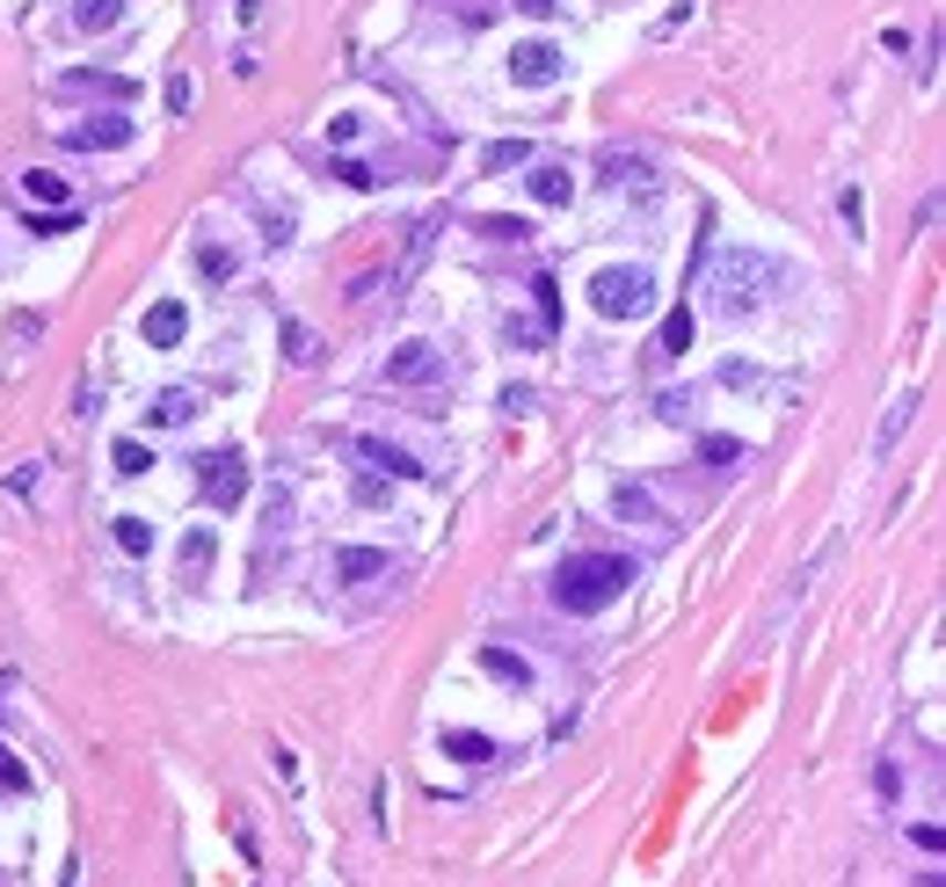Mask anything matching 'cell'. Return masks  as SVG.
Masks as SVG:
<instances>
[{"label":"cell","instance_id":"6da1fadb","mask_svg":"<svg viewBox=\"0 0 946 887\" xmlns=\"http://www.w3.org/2000/svg\"><path fill=\"white\" fill-rule=\"evenodd\" d=\"M793 270L779 255H765V247H728V255H714V277H706V298H714V314H757V306H771L779 292H793Z\"/></svg>","mask_w":946,"mask_h":887},{"label":"cell","instance_id":"7a4b0ae2","mask_svg":"<svg viewBox=\"0 0 946 887\" xmlns=\"http://www.w3.org/2000/svg\"><path fill=\"white\" fill-rule=\"evenodd\" d=\"M633 582V560L627 553H576L561 560V574H554V604L568 611V619H597L605 604H619Z\"/></svg>","mask_w":946,"mask_h":887},{"label":"cell","instance_id":"3957f363","mask_svg":"<svg viewBox=\"0 0 946 887\" xmlns=\"http://www.w3.org/2000/svg\"><path fill=\"white\" fill-rule=\"evenodd\" d=\"M590 306L605 320H641L655 306V277L641 270V262H612V270H597L590 277Z\"/></svg>","mask_w":946,"mask_h":887},{"label":"cell","instance_id":"277c9868","mask_svg":"<svg viewBox=\"0 0 946 887\" xmlns=\"http://www.w3.org/2000/svg\"><path fill=\"white\" fill-rule=\"evenodd\" d=\"M561 44H554V36H525V44H517V52H509V81L517 87H554L561 81Z\"/></svg>","mask_w":946,"mask_h":887},{"label":"cell","instance_id":"5b68a950","mask_svg":"<svg viewBox=\"0 0 946 887\" xmlns=\"http://www.w3.org/2000/svg\"><path fill=\"white\" fill-rule=\"evenodd\" d=\"M386 379L393 386H430V379H452V365H444L438 342H401L393 357H386Z\"/></svg>","mask_w":946,"mask_h":887},{"label":"cell","instance_id":"8992f818","mask_svg":"<svg viewBox=\"0 0 946 887\" xmlns=\"http://www.w3.org/2000/svg\"><path fill=\"white\" fill-rule=\"evenodd\" d=\"M204 495H211V509H241V495H248V458H241V452H211V458H204Z\"/></svg>","mask_w":946,"mask_h":887},{"label":"cell","instance_id":"52a82bcc","mask_svg":"<svg viewBox=\"0 0 946 887\" xmlns=\"http://www.w3.org/2000/svg\"><path fill=\"white\" fill-rule=\"evenodd\" d=\"M66 146H81V154H117V146H132V117H88V124H73Z\"/></svg>","mask_w":946,"mask_h":887},{"label":"cell","instance_id":"ba28073f","mask_svg":"<svg viewBox=\"0 0 946 887\" xmlns=\"http://www.w3.org/2000/svg\"><path fill=\"white\" fill-rule=\"evenodd\" d=\"M357 458H365V466H386V481H422V466L401 452V444H386V436H357Z\"/></svg>","mask_w":946,"mask_h":887},{"label":"cell","instance_id":"9c48e42d","mask_svg":"<svg viewBox=\"0 0 946 887\" xmlns=\"http://www.w3.org/2000/svg\"><path fill=\"white\" fill-rule=\"evenodd\" d=\"M525 190H532V204H568V197H576V175H568L561 160H539V168L525 175Z\"/></svg>","mask_w":946,"mask_h":887},{"label":"cell","instance_id":"30bf717a","mask_svg":"<svg viewBox=\"0 0 946 887\" xmlns=\"http://www.w3.org/2000/svg\"><path fill=\"white\" fill-rule=\"evenodd\" d=\"M605 182L612 190H633V197H655V175L641 154H605Z\"/></svg>","mask_w":946,"mask_h":887},{"label":"cell","instance_id":"8fae6325","mask_svg":"<svg viewBox=\"0 0 946 887\" xmlns=\"http://www.w3.org/2000/svg\"><path fill=\"white\" fill-rule=\"evenodd\" d=\"M182 328H190L182 298H160L154 314H146V342H154V349H176V342H182Z\"/></svg>","mask_w":946,"mask_h":887},{"label":"cell","instance_id":"7c38bea8","mask_svg":"<svg viewBox=\"0 0 946 887\" xmlns=\"http://www.w3.org/2000/svg\"><path fill=\"white\" fill-rule=\"evenodd\" d=\"M612 509H619V517H633V524H670V517H663V503H655V495H649L641 481H619Z\"/></svg>","mask_w":946,"mask_h":887},{"label":"cell","instance_id":"4fadbf2b","mask_svg":"<svg viewBox=\"0 0 946 887\" xmlns=\"http://www.w3.org/2000/svg\"><path fill=\"white\" fill-rule=\"evenodd\" d=\"M393 568V560L379 553V546H343V553H335V574H343V582H371V574H386Z\"/></svg>","mask_w":946,"mask_h":887},{"label":"cell","instance_id":"5bb4252c","mask_svg":"<svg viewBox=\"0 0 946 887\" xmlns=\"http://www.w3.org/2000/svg\"><path fill=\"white\" fill-rule=\"evenodd\" d=\"M146 415H154L160 430H182V422L197 415V393H190V386H168V393H154V408H146Z\"/></svg>","mask_w":946,"mask_h":887},{"label":"cell","instance_id":"9a60e30c","mask_svg":"<svg viewBox=\"0 0 946 887\" xmlns=\"http://www.w3.org/2000/svg\"><path fill=\"white\" fill-rule=\"evenodd\" d=\"M911 422H917V393H903V401H889V415H881V436H874V452H895Z\"/></svg>","mask_w":946,"mask_h":887},{"label":"cell","instance_id":"2e32d148","mask_svg":"<svg viewBox=\"0 0 946 887\" xmlns=\"http://www.w3.org/2000/svg\"><path fill=\"white\" fill-rule=\"evenodd\" d=\"M444 757H459V764H488L495 742H488V735H473V728H452V735H444Z\"/></svg>","mask_w":946,"mask_h":887},{"label":"cell","instance_id":"e0dca14e","mask_svg":"<svg viewBox=\"0 0 946 887\" xmlns=\"http://www.w3.org/2000/svg\"><path fill=\"white\" fill-rule=\"evenodd\" d=\"M59 87H66V95H88V87H95V95H139V87L124 81V73H66Z\"/></svg>","mask_w":946,"mask_h":887},{"label":"cell","instance_id":"ac0fdd59","mask_svg":"<svg viewBox=\"0 0 946 887\" xmlns=\"http://www.w3.org/2000/svg\"><path fill=\"white\" fill-rule=\"evenodd\" d=\"M684 349H692V314L677 306V314L663 320V335H655V357H684Z\"/></svg>","mask_w":946,"mask_h":887},{"label":"cell","instance_id":"d6986e66","mask_svg":"<svg viewBox=\"0 0 946 887\" xmlns=\"http://www.w3.org/2000/svg\"><path fill=\"white\" fill-rule=\"evenodd\" d=\"M700 458H706V466H743L750 444H743V436H700Z\"/></svg>","mask_w":946,"mask_h":887},{"label":"cell","instance_id":"ffe728a7","mask_svg":"<svg viewBox=\"0 0 946 887\" xmlns=\"http://www.w3.org/2000/svg\"><path fill=\"white\" fill-rule=\"evenodd\" d=\"M15 793H30V764H22L15 749L0 742V801H15Z\"/></svg>","mask_w":946,"mask_h":887},{"label":"cell","instance_id":"44dd1931","mask_svg":"<svg viewBox=\"0 0 946 887\" xmlns=\"http://www.w3.org/2000/svg\"><path fill=\"white\" fill-rule=\"evenodd\" d=\"M117 15H124V0H73V22L81 30H109Z\"/></svg>","mask_w":946,"mask_h":887},{"label":"cell","instance_id":"7402d4cb","mask_svg":"<svg viewBox=\"0 0 946 887\" xmlns=\"http://www.w3.org/2000/svg\"><path fill=\"white\" fill-rule=\"evenodd\" d=\"M109 458H117V473H124V481H139V473H154V452H146L139 436H124V444H117Z\"/></svg>","mask_w":946,"mask_h":887},{"label":"cell","instance_id":"603a6c76","mask_svg":"<svg viewBox=\"0 0 946 887\" xmlns=\"http://www.w3.org/2000/svg\"><path fill=\"white\" fill-rule=\"evenodd\" d=\"M517 160H532V146H525V139H495L488 154H481V168H488V175H503V168H517Z\"/></svg>","mask_w":946,"mask_h":887},{"label":"cell","instance_id":"cb8c5ba5","mask_svg":"<svg viewBox=\"0 0 946 887\" xmlns=\"http://www.w3.org/2000/svg\"><path fill=\"white\" fill-rule=\"evenodd\" d=\"M22 190H30V204H66V182H59V175H44V168L22 175Z\"/></svg>","mask_w":946,"mask_h":887},{"label":"cell","instance_id":"d4e9b609","mask_svg":"<svg viewBox=\"0 0 946 887\" xmlns=\"http://www.w3.org/2000/svg\"><path fill=\"white\" fill-rule=\"evenodd\" d=\"M284 357H292V365H314V357H320L314 328H298V320H284Z\"/></svg>","mask_w":946,"mask_h":887},{"label":"cell","instance_id":"484cf974","mask_svg":"<svg viewBox=\"0 0 946 887\" xmlns=\"http://www.w3.org/2000/svg\"><path fill=\"white\" fill-rule=\"evenodd\" d=\"M117 546L124 553H154V524L146 517H117Z\"/></svg>","mask_w":946,"mask_h":887},{"label":"cell","instance_id":"4316f807","mask_svg":"<svg viewBox=\"0 0 946 887\" xmlns=\"http://www.w3.org/2000/svg\"><path fill=\"white\" fill-rule=\"evenodd\" d=\"M481 662H488V677H503V684H525V677H532V669H525V655H509V647H488Z\"/></svg>","mask_w":946,"mask_h":887},{"label":"cell","instance_id":"83f0119b","mask_svg":"<svg viewBox=\"0 0 946 887\" xmlns=\"http://www.w3.org/2000/svg\"><path fill=\"white\" fill-rule=\"evenodd\" d=\"M204 560H211V531H204V524H197L190 539H182V574H190V582H197V574H204Z\"/></svg>","mask_w":946,"mask_h":887},{"label":"cell","instance_id":"f1b7e54d","mask_svg":"<svg viewBox=\"0 0 946 887\" xmlns=\"http://www.w3.org/2000/svg\"><path fill=\"white\" fill-rule=\"evenodd\" d=\"M532 298H539V320H546V328H561V284L539 277V284H532Z\"/></svg>","mask_w":946,"mask_h":887},{"label":"cell","instance_id":"f546056e","mask_svg":"<svg viewBox=\"0 0 946 887\" xmlns=\"http://www.w3.org/2000/svg\"><path fill=\"white\" fill-rule=\"evenodd\" d=\"M197 270H204L211 284H227L233 277V255H227V247H197Z\"/></svg>","mask_w":946,"mask_h":887},{"label":"cell","instance_id":"4dcf8cb0","mask_svg":"<svg viewBox=\"0 0 946 887\" xmlns=\"http://www.w3.org/2000/svg\"><path fill=\"white\" fill-rule=\"evenodd\" d=\"M328 175H343V182H350V190H371V182H379V175H371V168H365V160H335V168H328Z\"/></svg>","mask_w":946,"mask_h":887},{"label":"cell","instance_id":"1f68e13d","mask_svg":"<svg viewBox=\"0 0 946 887\" xmlns=\"http://www.w3.org/2000/svg\"><path fill=\"white\" fill-rule=\"evenodd\" d=\"M481 233H488V241H525V219H481Z\"/></svg>","mask_w":946,"mask_h":887},{"label":"cell","instance_id":"d6a6232c","mask_svg":"<svg viewBox=\"0 0 946 887\" xmlns=\"http://www.w3.org/2000/svg\"><path fill=\"white\" fill-rule=\"evenodd\" d=\"M190 103H197V87L176 73V81H168V109H176V117H190Z\"/></svg>","mask_w":946,"mask_h":887},{"label":"cell","instance_id":"836d02e7","mask_svg":"<svg viewBox=\"0 0 946 887\" xmlns=\"http://www.w3.org/2000/svg\"><path fill=\"white\" fill-rule=\"evenodd\" d=\"M357 503H365V509L386 503V481H379V473H365V481H357Z\"/></svg>","mask_w":946,"mask_h":887},{"label":"cell","instance_id":"e575fe53","mask_svg":"<svg viewBox=\"0 0 946 887\" xmlns=\"http://www.w3.org/2000/svg\"><path fill=\"white\" fill-rule=\"evenodd\" d=\"M838 211H844V226L859 233V219H866V204H859V190H844V197H838Z\"/></svg>","mask_w":946,"mask_h":887},{"label":"cell","instance_id":"d590c367","mask_svg":"<svg viewBox=\"0 0 946 887\" xmlns=\"http://www.w3.org/2000/svg\"><path fill=\"white\" fill-rule=\"evenodd\" d=\"M517 8H525V15H554V8H561V0H517Z\"/></svg>","mask_w":946,"mask_h":887}]
</instances>
